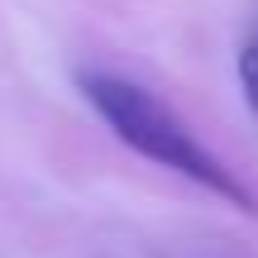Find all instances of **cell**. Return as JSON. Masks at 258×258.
Masks as SVG:
<instances>
[{"label":"cell","mask_w":258,"mask_h":258,"mask_svg":"<svg viewBox=\"0 0 258 258\" xmlns=\"http://www.w3.org/2000/svg\"><path fill=\"white\" fill-rule=\"evenodd\" d=\"M186 258H225V253H186Z\"/></svg>","instance_id":"3"},{"label":"cell","mask_w":258,"mask_h":258,"mask_svg":"<svg viewBox=\"0 0 258 258\" xmlns=\"http://www.w3.org/2000/svg\"><path fill=\"white\" fill-rule=\"evenodd\" d=\"M77 91H82L86 105L105 120V129H110L120 144H129L139 158H148V163H158V167H167V172L186 177V182L206 186L211 196L230 201L234 211L258 215L253 191H249V186H244L239 177H234L182 120H177L167 101H158L153 91H144V86L129 82V77L96 72V67L77 72Z\"/></svg>","instance_id":"1"},{"label":"cell","mask_w":258,"mask_h":258,"mask_svg":"<svg viewBox=\"0 0 258 258\" xmlns=\"http://www.w3.org/2000/svg\"><path fill=\"white\" fill-rule=\"evenodd\" d=\"M239 86H244L249 110L258 115V38H253V43H244V53H239Z\"/></svg>","instance_id":"2"}]
</instances>
